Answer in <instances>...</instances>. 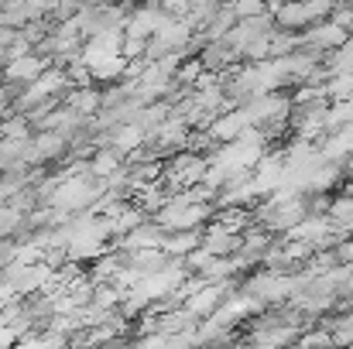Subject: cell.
<instances>
[{"instance_id":"6da1fadb","label":"cell","mask_w":353,"mask_h":349,"mask_svg":"<svg viewBox=\"0 0 353 349\" xmlns=\"http://www.w3.org/2000/svg\"><path fill=\"white\" fill-rule=\"evenodd\" d=\"M299 38H302L299 48H309V52H319V55H333L336 48H343L350 41L353 34H347L336 21H319V24L305 28Z\"/></svg>"},{"instance_id":"7a4b0ae2","label":"cell","mask_w":353,"mask_h":349,"mask_svg":"<svg viewBox=\"0 0 353 349\" xmlns=\"http://www.w3.org/2000/svg\"><path fill=\"white\" fill-rule=\"evenodd\" d=\"M48 69V59L45 55H38V52H28V55H21V59H10L3 69H0V79H3V86H31L41 72Z\"/></svg>"},{"instance_id":"3957f363","label":"cell","mask_w":353,"mask_h":349,"mask_svg":"<svg viewBox=\"0 0 353 349\" xmlns=\"http://www.w3.org/2000/svg\"><path fill=\"white\" fill-rule=\"evenodd\" d=\"M69 137L59 134V130H38V137H31V151H28V165H45V161H55L69 151Z\"/></svg>"},{"instance_id":"277c9868","label":"cell","mask_w":353,"mask_h":349,"mask_svg":"<svg viewBox=\"0 0 353 349\" xmlns=\"http://www.w3.org/2000/svg\"><path fill=\"white\" fill-rule=\"evenodd\" d=\"M271 14H274V24H278L281 31H299V34H302L305 28L316 24V17H312V10H309L305 0H285V3L274 7Z\"/></svg>"},{"instance_id":"5b68a950","label":"cell","mask_w":353,"mask_h":349,"mask_svg":"<svg viewBox=\"0 0 353 349\" xmlns=\"http://www.w3.org/2000/svg\"><path fill=\"white\" fill-rule=\"evenodd\" d=\"M247 127H250V120H247L243 110H227V114H220L210 127H206V134L213 137V144H230V140H236Z\"/></svg>"},{"instance_id":"8992f818","label":"cell","mask_w":353,"mask_h":349,"mask_svg":"<svg viewBox=\"0 0 353 349\" xmlns=\"http://www.w3.org/2000/svg\"><path fill=\"white\" fill-rule=\"evenodd\" d=\"M151 134L144 130V127H137L134 120H127V123H120V127H114L110 130V147H117L120 154H134L137 147H144V140H148Z\"/></svg>"},{"instance_id":"52a82bcc","label":"cell","mask_w":353,"mask_h":349,"mask_svg":"<svg viewBox=\"0 0 353 349\" xmlns=\"http://www.w3.org/2000/svg\"><path fill=\"white\" fill-rule=\"evenodd\" d=\"M123 171V154H120L117 147H100V151H93V158H90V175L93 178H103V182H110L114 175Z\"/></svg>"},{"instance_id":"ba28073f","label":"cell","mask_w":353,"mask_h":349,"mask_svg":"<svg viewBox=\"0 0 353 349\" xmlns=\"http://www.w3.org/2000/svg\"><path fill=\"white\" fill-rule=\"evenodd\" d=\"M65 103H69L72 110H79L83 116H97L103 110V93H100L97 86H79V89H69Z\"/></svg>"},{"instance_id":"9c48e42d","label":"cell","mask_w":353,"mask_h":349,"mask_svg":"<svg viewBox=\"0 0 353 349\" xmlns=\"http://www.w3.org/2000/svg\"><path fill=\"white\" fill-rule=\"evenodd\" d=\"M236 246H240V240H236V233L230 226H210L206 240H203V250L213 253V257H227Z\"/></svg>"},{"instance_id":"30bf717a","label":"cell","mask_w":353,"mask_h":349,"mask_svg":"<svg viewBox=\"0 0 353 349\" xmlns=\"http://www.w3.org/2000/svg\"><path fill=\"white\" fill-rule=\"evenodd\" d=\"M292 236L302 240V243H319V240L330 236V220H323V216H309V220H302V223L295 226Z\"/></svg>"},{"instance_id":"8fae6325","label":"cell","mask_w":353,"mask_h":349,"mask_svg":"<svg viewBox=\"0 0 353 349\" xmlns=\"http://www.w3.org/2000/svg\"><path fill=\"white\" fill-rule=\"evenodd\" d=\"M31 137V120L24 114H14V116H3L0 120V140H24Z\"/></svg>"},{"instance_id":"7c38bea8","label":"cell","mask_w":353,"mask_h":349,"mask_svg":"<svg viewBox=\"0 0 353 349\" xmlns=\"http://www.w3.org/2000/svg\"><path fill=\"white\" fill-rule=\"evenodd\" d=\"M326 65H330V72H333V76L353 72V38L343 45V48H336V52L330 55V62H326Z\"/></svg>"},{"instance_id":"4fadbf2b","label":"cell","mask_w":353,"mask_h":349,"mask_svg":"<svg viewBox=\"0 0 353 349\" xmlns=\"http://www.w3.org/2000/svg\"><path fill=\"white\" fill-rule=\"evenodd\" d=\"M234 10H236V17H240V21H250V17L268 14L271 7H268V0H236Z\"/></svg>"},{"instance_id":"5bb4252c","label":"cell","mask_w":353,"mask_h":349,"mask_svg":"<svg viewBox=\"0 0 353 349\" xmlns=\"http://www.w3.org/2000/svg\"><path fill=\"white\" fill-rule=\"evenodd\" d=\"M330 21H336L347 34H353V0H336V7H333Z\"/></svg>"},{"instance_id":"9a60e30c","label":"cell","mask_w":353,"mask_h":349,"mask_svg":"<svg viewBox=\"0 0 353 349\" xmlns=\"http://www.w3.org/2000/svg\"><path fill=\"white\" fill-rule=\"evenodd\" d=\"M333 220H336V223H343V226H353V195L350 199L333 202Z\"/></svg>"},{"instance_id":"2e32d148","label":"cell","mask_w":353,"mask_h":349,"mask_svg":"<svg viewBox=\"0 0 353 349\" xmlns=\"http://www.w3.org/2000/svg\"><path fill=\"white\" fill-rule=\"evenodd\" d=\"M10 264H14V246L7 240H0V271H7Z\"/></svg>"},{"instance_id":"e0dca14e","label":"cell","mask_w":353,"mask_h":349,"mask_svg":"<svg viewBox=\"0 0 353 349\" xmlns=\"http://www.w3.org/2000/svg\"><path fill=\"white\" fill-rule=\"evenodd\" d=\"M17 100V93H10L7 86H0V120L7 116V110H10V103Z\"/></svg>"},{"instance_id":"ac0fdd59","label":"cell","mask_w":353,"mask_h":349,"mask_svg":"<svg viewBox=\"0 0 353 349\" xmlns=\"http://www.w3.org/2000/svg\"><path fill=\"white\" fill-rule=\"evenodd\" d=\"M120 7H141V3H148V0H114Z\"/></svg>"}]
</instances>
